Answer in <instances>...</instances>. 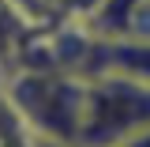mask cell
Instances as JSON below:
<instances>
[{"label": "cell", "instance_id": "1", "mask_svg": "<svg viewBox=\"0 0 150 147\" xmlns=\"http://www.w3.org/2000/svg\"><path fill=\"white\" fill-rule=\"evenodd\" d=\"M4 94L15 106L26 132L79 143L83 102H86V79L83 75L53 68V64H34V68L19 72Z\"/></svg>", "mask_w": 150, "mask_h": 147}, {"label": "cell", "instance_id": "2", "mask_svg": "<svg viewBox=\"0 0 150 147\" xmlns=\"http://www.w3.org/2000/svg\"><path fill=\"white\" fill-rule=\"evenodd\" d=\"M139 125H150V83L116 72L86 75L83 128L75 147H112Z\"/></svg>", "mask_w": 150, "mask_h": 147}, {"label": "cell", "instance_id": "3", "mask_svg": "<svg viewBox=\"0 0 150 147\" xmlns=\"http://www.w3.org/2000/svg\"><path fill=\"white\" fill-rule=\"evenodd\" d=\"M60 4H64V8H68L79 23H86V19L98 11V4H101V0H60Z\"/></svg>", "mask_w": 150, "mask_h": 147}, {"label": "cell", "instance_id": "5", "mask_svg": "<svg viewBox=\"0 0 150 147\" xmlns=\"http://www.w3.org/2000/svg\"><path fill=\"white\" fill-rule=\"evenodd\" d=\"M30 147H75V143H64V140H53V136H34L30 132Z\"/></svg>", "mask_w": 150, "mask_h": 147}, {"label": "cell", "instance_id": "4", "mask_svg": "<svg viewBox=\"0 0 150 147\" xmlns=\"http://www.w3.org/2000/svg\"><path fill=\"white\" fill-rule=\"evenodd\" d=\"M112 147H150V125H139L135 132H128L120 143H112Z\"/></svg>", "mask_w": 150, "mask_h": 147}]
</instances>
